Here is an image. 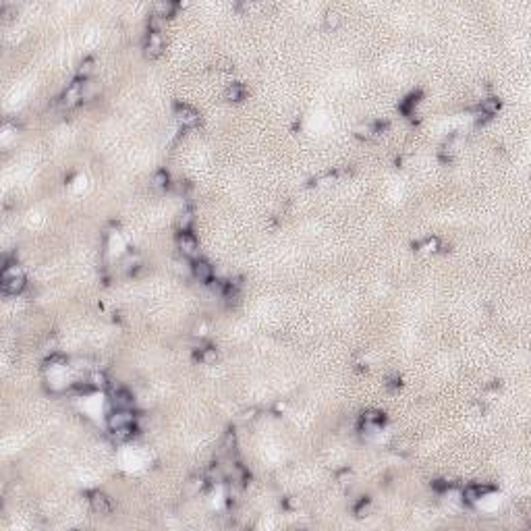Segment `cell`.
<instances>
[{
  "label": "cell",
  "instance_id": "6da1fadb",
  "mask_svg": "<svg viewBox=\"0 0 531 531\" xmlns=\"http://www.w3.org/2000/svg\"><path fill=\"white\" fill-rule=\"evenodd\" d=\"M83 102V81L81 79H75V81L65 89L63 94V106L65 108H75L77 104Z\"/></svg>",
  "mask_w": 531,
  "mask_h": 531
},
{
  "label": "cell",
  "instance_id": "7a4b0ae2",
  "mask_svg": "<svg viewBox=\"0 0 531 531\" xmlns=\"http://www.w3.org/2000/svg\"><path fill=\"white\" fill-rule=\"evenodd\" d=\"M135 422V415L131 409H114L112 415L108 417V427L112 429H121V427H127V425H133Z\"/></svg>",
  "mask_w": 531,
  "mask_h": 531
},
{
  "label": "cell",
  "instance_id": "3957f363",
  "mask_svg": "<svg viewBox=\"0 0 531 531\" xmlns=\"http://www.w3.org/2000/svg\"><path fill=\"white\" fill-rule=\"evenodd\" d=\"M177 243H178V251H181L185 257H197L199 255V243L189 230L187 233H178Z\"/></svg>",
  "mask_w": 531,
  "mask_h": 531
},
{
  "label": "cell",
  "instance_id": "277c9868",
  "mask_svg": "<svg viewBox=\"0 0 531 531\" xmlns=\"http://www.w3.org/2000/svg\"><path fill=\"white\" fill-rule=\"evenodd\" d=\"M145 56L147 58H158L160 54L164 52V37L162 34H156V32H149L147 34V39H145Z\"/></svg>",
  "mask_w": 531,
  "mask_h": 531
},
{
  "label": "cell",
  "instance_id": "5b68a950",
  "mask_svg": "<svg viewBox=\"0 0 531 531\" xmlns=\"http://www.w3.org/2000/svg\"><path fill=\"white\" fill-rule=\"evenodd\" d=\"M89 506H92V510L96 515H110V510H112V502H110V498L102 492H92L89 494Z\"/></svg>",
  "mask_w": 531,
  "mask_h": 531
},
{
  "label": "cell",
  "instance_id": "8992f818",
  "mask_svg": "<svg viewBox=\"0 0 531 531\" xmlns=\"http://www.w3.org/2000/svg\"><path fill=\"white\" fill-rule=\"evenodd\" d=\"M177 121L181 127H195L199 123V114L191 106H177Z\"/></svg>",
  "mask_w": 531,
  "mask_h": 531
},
{
  "label": "cell",
  "instance_id": "52a82bcc",
  "mask_svg": "<svg viewBox=\"0 0 531 531\" xmlns=\"http://www.w3.org/2000/svg\"><path fill=\"white\" fill-rule=\"evenodd\" d=\"M23 288H25V276L23 274L2 278V293L4 295H11V297L13 295H19Z\"/></svg>",
  "mask_w": 531,
  "mask_h": 531
},
{
  "label": "cell",
  "instance_id": "ba28073f",
  "mask_svg": "<svg viewBox=\"0 0 531 531\" xmlns=\"http://www.w3.org/2000/svg\"><path fill=\"white\" fill-rule=\"evenodd\" d=\"M112 405H114V409H133L135 396L129 392L127 388H118L112 392Z\"/></svg>",
  "mask_w": 531,
  "mask_h": 531
},
{
  "label": "cell",
  "instance_id": "9c48e42d",
  "mask_svg": "<svg viewBox=\"0 0 531 531\" xmlns=\"http://www.w3.org/2000/svg\"><path fill=\"white\" fill-rule=\"evenodd\" d=\"M193 276L199 280V283H210L214 276V268L210 266L208 262H204V259H197V262L193 264Z\"/></svg>",
  "mask_w": 531,
  "mask_h": 531
},
{
  "label": "cell",
  "instance_id": "30bf717a",
  "mask_svg": "<svg viewBox=\"0 0 531 531\" xmlns=\"http://www.w3.org/2000/svg\"><path fill=\"white\" fill-rule=\"evenodd\" d=\"M224 98L228 100V102H241V100L245 98V87L241 83H230L226 87V92H224Z\"/></svg>",
  "mask_w": 531,
  "mask_h": 531
},
{
  "label": "cell",
  "instance_id": "8fae6325",
  "mask_svg": "<svg viewBox=\"0 0 531 531\" xmlns=\"http://www.w3.org/2000/svg\"><path fill=\"white\" fill-rule=\"evenodd\" d=\"M175 11H177V4H173V2H158V4H154V15L160 17V19L173 17Z\"/></svg>",
  "mask_w": 531,
  "mask_h": 531
},
{
  "label": "cell",
  "instance_id": "7c38bea8",
  "mask_svg": "<svg viewBox=\"0 0 531 531\" xmlns=\"http://www.w3.org/2000/svg\"><path fill=\"white\" fill-rule=\"evenodd\" d=\"M482 114L484 116H494V114H498V110H500V100L498 98H488V100H484L482 102Z\"/></svg>",
  "mask_w": 531,
  "mask_h": 531
},
{
  "label": "cell",
  "instance_id": "4fadbf2b",
  "mask_svg": "<svg viewBox=\"0 0 531 531\" xmlns=\"http://www.w3.org/2000/svg\"><path fill=\"white\" fill-rule=\"evenodd\" d=\"M197 359L204 365H214L218 361V351L214 347H206V349H202V353L197 355Z\"/></svg>",
  "mask_w": 531,
  "mask_h": 531
},
{
  "label": "cell",
  "instance_id": "5bb4252c",
  "mask_svg": "<svg viewBox=\"0 0 531 531\" xmlns=\"http://www.w3.org/2000/svg\"><path fill=\"white\" fill-rule=\"evenodd\" d=\"M193 220H195V216H193V212H191V210H183V212L178 214V220H177V224H178V228H181V233H187V230L191 228Z\"/></svg>",
  "mask_w": 531,
  "mask_h": 531
},
{
  "label": "cell",
  "instance_id": "9a60e30c",
  "mask_svg": "<svg viewBox=\"0 0 531 531\" xmlns=\"http://www.w3.org/2000/svg\"><path fill=\"white\" fill-rule=\"evenodd\" d=\"M235 446H237L235 432H226L224 438H222V444H220V453H222V455H230L235 450Z\"/></svg>",
  "mask_w": 531,
  "mask_h": 531
},
{
  "label": "cell",
  "instance_id": "2e32d148",
  "mask_svg": "<svg viewBox=\"0 0 531 531\" xmlns=\"http://www.w3.org/2000/svg\"><path fill=\"white\" fill-rule=\"evenodd\" d=\"M484 492H486V490H484V488H479V486H469V488H465L463 498H465V502L473 504V502H477V500L482 498Z\"/></svg>",
  "mask_w": 531,
  "mask_h": 531
},
{
  "label": "cell",
  "instance_id": "e0dca14e",
  "mask_svg": "<svg viewBox=\"0 0 531 531\" xmlns=\"http://www.w3.org/2000/svg\"><path fill=\"white\" fill-rule=\"evenodd\" d=\"M94 58H85V61L81 63V67H79V71H77V77L79 79H83V81H87V77L94 73Z\"/></svg>",
  "mask_w": 531,
  "mask_h": 531
},
{
  "label": "cell",
  "instance_id": "ac0fdd59",
  "mask_svg": "<svg viewBox=\"0 0 531 531\" xmlns=\"http://www.w3.org/2000/svg\"><path fill=\"white\" fill-rule=\"evenodd\" d=\"M168 181H170V178H168L166 170H158V173L152 177V187L154 189H166L168 187Z\"/></svg>",
  "mask_w": 531,
  "mask_h": 531
},
{
  "label": "cell",
  "instance_id": "d6986e66",
  "mask_svg": "<svg viewBox=\"0 0 531 531\" xmlns=\"http://www.w3.org/2000/svg\"><path fill=\"white\" fill-rule=\"evenodd\" d=\"M98 92H100V87L94 81H83V102L85 100H92Z\"/></svg>",
  "mask_w": 531,
  "mask_h": 531
},
{
  "label": "cell",
  "instance_id": "ffe728a7",
  "mask_svg": "<svg viewBox=\"0 0 531 531\" xmlns=\"http://www.w3.org/2000/svg\"><path fill=\"white\" fill-rule=\"evenodd\" d=\"M67 363V359L63 357V355H50L48 359H46V369H54V367H58V365H65Z\"/></svg>",
  "mask_w": 531,
  "mask_h": 531
},
{
  "label": "cell",
  "instance_id": "44dd1931",
  "mask_svg": "<svg viewBox=\"0 0 531 531\" xmlns=\"http://www.w3.org/2000/svg\"><path fill=\"white\" fill-rule=\"evenodd\" d=\"M206 477H191L189 479V494H199V490L204 488Z\"/></svg>",
  "mask_w": 531,
  "mask_h": 531
},
{
  "label": "cell",
  "instance_id": "7402d4cb",
  "mask_svg": "<svg viewBox=\"0 0 531 531\" xmlns=\"http://www.w3.org/2000/svg\"><path fill=\"white\" fill-rule=\"evenodd\" d=\"M324 23H326L328 29H336V27L340 25V17H338V13L328 11V13H326V19H324Z\"/></svg>",
  "mask_w": 531,
  "mask_h": 531
}]
</instances>
